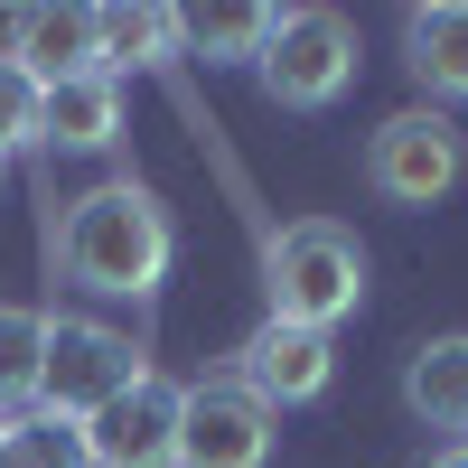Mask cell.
I'll list each match as a JSON object with an SVG mask.
<instances>
[{
  "instance_id": "cell-11",
  "label": "cell",
  "mask_w": 468,
  "mask_h": 468,
  "mask_svg": "<svg viewBox=\"0 0 468 468\" xmlns=\"http://www.w3.org/2000/svg\"><path fill=\"white\" fill-rule=\"evenodd\" d=\"M403 403L412 421H431V431H459L468 441V328L431 337V346H412V366H403Z\"/></svg>"
},
{
  "instance_id": "cell-4",
  "label": "cell",
  "mask_w": 468,
  "mask_h": 468,
  "mask_svg": "<svg viewBox=\"0 0 468 468\" xmlns=\"http://www.w3.org/2000/svg\"><path fill=\"white\" fill-rule=\"evenodd\" d=\"M150 375V356L103 328V319H48V366H37V403L66 412V421H94L112 394H132V384Z\"/></svg>"
},
{
  "instance_id": "cell-7",
  "label": "cell",
  "mask_w": 468,
  "mask_h": 468,
  "mask_svg": "<svg viewBox=\"0 0 468 468\" xmlns=\"http://www.w3.org/2000/svg\"><path fill=\"white\" fill-rule=\"evenodd\" d=\"M328 375H337V346L319 328H291V319H262L244 346H234V384H244L271 421H282L291 403H319Z\"/></svg>"
},
{
  "instance_id": "cell-10",
  "label": "cell",
  "mask_w": 468,
  "mask_h": 468,
  "mask_svg": "<svg viewBox=\"0 0 468 468\" xmlns=\"http://www.w3.org/2000/svg\"><path fill=\"white\" fill-rule=\"evenodd\" d=\"M37 141L57 150H112L122 141V85L112 75H57L37 103Z\"/></svg>"
},
{
  "instance_id": "cell-6",
  "label": "cell",
  "mask_w": 468,
  "mask_h": 468,
  "mask_svg": "<svg viewBox=\"0 0 468 468\" xmlns=\"http://www.w3.org/2000/svg\"><path fill=\"white\" fill-rule=\"evenodd\" d=\"M271 459V412L234 375L178 384V468H262Z\"/></svg>"
},
{
  "instance_id": "cell-20",
  "label": "cell",
  "mask_w": 468,
  "mask_h": 468,
  "mask_svg": "<svg viewBox=\"0 0 468 468\" xmlns=\"http://www.w3.org/2000/svg\"><path fill=\"white\" fill-rule=\"evenodd\" d=\"M0 169H10V160H0Z\"/></svg>"
},
{
  "instance_id": "cell-13",
  "label": "cell",
  "mask_w": 468,
  "mask_h": 468,
  "mask_svg": "<svg viewBox=\"0 0 468 468\" xmlns=\"http://www.w3.org/2000/svg\"><path fill=\"white\" fill-rule=\"evenodd\" d=\"M271 28H282V10H253V0H234V10H178V48L207 57V66H262Z\"/></svg>"
},
{
  "instance_id": "cell-1",
  "label": "cell",
  "mask_w": 468,
  "mask_h": 468,
  "mask_svg": "<svg viewBox=\"0 0 468 468\" xmlns=\"http://www.w3.org/2000/svg\"><path fill=\"white\" fill-rule=\"evenodd\" d=\"M169 253H178L169 207L150 197L141 178H112V187H94V197H75L57 216V271H66L75 291L150 300V291L169 282Z\"/></svg>"
},
{
  "instance_id": "cell-21",
  "label": "cell",
  "mask_w": 468,
  "mask_h": 468,
  "mask_svg": "<svg viewBox=\"0 0 468 468\" xmlns=\"http://www.w3.org/2000/svg\"><path fill=\"white\" fill-rule=\"evenodd\" d=\"M459 450H468V441H459Z\"/></svg>"
},
{
  "instance_id": "cell-9",
  "label": "cell",
  "mask_w": 468,
  "mask_h": 468,
  "mask_svg": "<svg viewBox=\"0 0 468 468\" xmlns=\"http://www.w3.org/2000/svg\"><path fill=\"white\" fill-rule=\"evenodd\" d=\"M403 66L412 85L441 103H468V0H421V10L403 19Z\"/></svg>"
},
{
  "instance_id": "cell-2",
  "label": "cell",
  "mask_w": 468,
  "mask_h": 468,
  "mask_svg": "<svg viewBox=\"0 0 468 468\" xmlns=\"http://www.w3.org/2000/svg\"><path fill=\"white\" fill-rule=\"evenodd\" d=\"M262 291H271V319L337 337V319H356V300H366V244H356V225L291 216L262 244Z\"/></svg>"
},
{
  "instance_id": "cell-16",
  "label": "cell",
  "mask_w": 468,
  "mask_h": 468,
  "mask_svg": "<svg viewBox=\"0 0 468 468\" xmlns=\"http://www.w3.org/2000/svg\"><path fill=\"white\" fill-rule=\"evenodd\" d=\"M37 366H48V309L0 300V421L37 403Z\"/></svg>"
},
{
  "instance_id": "cell-8",
  "label": "cell",
  "mask_w": 468,
  "mask_h": 468,
  "mask_svg": "<svg viewBox=\"0 0 468 468\" xmlns=\"http://www.w3.org/2000/svg\"><path fill=\"white\" fill-rule=\"evenodd\" d=\"M85 459L94 468H178V384L141 375L132 394H112L85 421Z\"/></svg>"
},
{
  "instance_id": "cell-5",
  "label": "cell",
  "mask_w": 468,
  "mask_h": 468,
  "mask_svg": "<svg viewBox=\"0 0 468 468\" xmlns=\"http://www.w3.org/2000/svg\"><path fill=\"white\" fill-rule=\"evenodd\" d=\"M366 187L384 207H441L450 187H459V122L431 103H412V112H384L375 141H366Z\"/></svg>"
},
{
  "instance_id": "cell-14",
  "label": "cell",
  "mask_w": 468,
  "mask_h": 468,
  "mask_svg": "<svg viewBox=\"0 0 468 468\" xmlns=\"http://www.w3.org/2000/svg\"><path fill=\"white\" fill-rule=\"evenodd\" d=\"M19 66L37 85L94 75V10H19Z\"/></svg>"
},
{
  "instance_id": "cell-19",
  "label": "cell",
  "mask_w": 468,
  "mask_h": 468,
  "mask_svg": "<svg viewBox=\"0 0 468 468\" xmlns=\"http://www.w3.org/2000/svg\"><path fill=\"white\" fill-rule=\"evenodd\" d=\"M431 468H468V450H450V459H431Z\"/></svg>"
},
{
  "instance_id": "cell-17",
  "label": "cell",
  "mask_w": 468,
  "mask_h": 468,
  "mask_svg": "<svg viewBox=\"0 0 468 468\" xmlns=\"http://www.w3.org/2000/svg\"><path fill=\"white\" fill-rule=\"evenodd\" d=\"M37 103H48V85H37L19 57H0V160L37 141Z\"/></svg>"
},
{
  "instance_id": "cell-3",
  "label": "cell",
  "mask_w": 468,
  "mask_h": 468,
  "mask_svg": "<svg viewBox=\"0 0 468 468\" xmlns=\"http://www.w3.org/2000/svg\"><path fill=\"white\" fill-rule=\"evenodd\" d=\"M253 75H262V94L282 112H328L356 85V19L346 10H282V28H271Z\"/></svg>"
},
{
  "instance_id": "cell-12",
  "label": "cell",
  "mask_w": 468,
  "mask_h": 468,
  "mask_svg": "<svg viewBox=\"0 0 468 468\" xmlns=\"http://www.w3.org/2000/svg\"><path fill=\"white\" fill-rule=\"evenodd\" d=\"M169 57H178V10H132V0H103L94 10V75L169 66Z\"/></svg>"
},
{
  "instance_id": "cell-15",
  "label": "cell",
  "mask_w": 468,
  "mask_h": 468,
  "mask_svg": "<svg viewBox=\"0 0 468 468\" xmlns=\"http://www.w3.org/2000/svg\"><path fill=\"white\" fill-rule=\"evenodd\" d=\"M0 468H94L85 459V421H66L48 403H28L0 421Z\"/></svg>"
},
{
  "instance_id": "cell-18",
  "label": "cell",
  "mask_w": 468,
  "mask_h": 468,
  "mask_svg": "<svg viewBox=\"0 0 468 468\" xmlns=\"http://www.w3.org/2000/svg\"><path fill=\"white\" fill-rule=\"evenodd\" d=\"M0 57H19V10H0Z\"/></svg>"
}]
</instances>
